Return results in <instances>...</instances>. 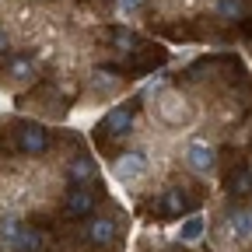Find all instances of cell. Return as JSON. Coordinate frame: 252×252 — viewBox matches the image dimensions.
<instances>
[{"mask_svg":"<svg viewBox=\"0 0 252 252\" xmlns=\"http://www.w3.org/2000/svg\"><path fill=\"white\" fill-rule=\"evenodd\" d=\"M147 123L158 126V133H186L200 123V105L182 88H165L147 102Z\"/></svg>","mask_w":252,"mask_h":252,"instance_id":"obj_1","label":"cell"},{"mask_svg":"<svg viewBox=\"0 0 252 252\" xmlns=\"http://www.w3.org/2000/svg\"><path fill=\"white\" fill-rule=\"evenodd\" d=\"M179 161L182 168L193 175V179H217V168H220V151L210 137H189L182 147H179Z\"/></svg>","mask_w":252,"mask_h":252,"instance_id":"obj_2","label":"cell"},{"mask_svg":"<svg viewBox=\"0 0 252 252\" xmlns=\"http://www.w3.org/2000/svg\"><path fill=\"white\" fill-rule=\"evenodd\" d=\"M147 126L144 116L133 112V105H112L105 116H102V130H105V144H126L140 137V130Z\"/></svg>","mask_w":252,"mask_h":252,"instance_id":"obj_3","label":"cell"},{"mask_svg":"<svg viewBox=\"0 0 252 252\" xmlns=\"http://www.w3.org/2000/svg\"><path fill=\"white\" fill-rule=\"evenodd\" d=\"M123 94H126V81H123V74L105 70V67L88 70V77H84V102L109 105V102L123 98Z\"/></svg>","mask_w":252,"mask_h":252,"instance_id":"obj_4","label":"cell"},{"mask_svg":"<svg viewBox=\"0 0 252 252\" xmlns=\"http://www.w3.org/2000/svg\"><path fill=\"white\" fill-rule=\"evenodd\" d=\"M14 144H18V154L25 158H46L49 147H53V137H49V126L42 119H25L18 123V133H14Z\"/></svg>","mask_w":252,"mask_h":252,"instance_id":"obj_5","label":"cell"},{"mask_svg":"<svg viewBox=\"0 0 252 252\" xmlns=\"http://www.w3.org/2000/svg\"><path fill=\"white\" fill-rule=\"evenodd\" d=\"M0 77H4L7 94L11 91H25V88H35V81H39V60L35 56H25V53H14V56H7Z\"/></svg>","mask_w":252,"mask_h":252,"instance_id":"obj_6","label":"cell"},{"mask_svg":"<svg viewBox=\"0 0 252 252\" xmlns=\"http://www.w3.org/2000/svg\"><path fill=\"white\" fill-rule=\"evenodd\" d=\"M207 231H210L207 210H186V214L175 220V228H172L168 235H172V242L182 245V249H196V245L207 242Z\"/></svg>","mask_w":252,"mask_h":252,"instance_id":"obj_7","label":"cell"},{"mask_svg":"<svg viewBox=\"0 0 252 252\" xmlns=\"http://www.w3.org/2000/svg\"><path fill=\"white\" fill-rule=\"evenodd\" d=\"M28 112H35L42 123H56V119H67V94H63L56 84H46L42 91L32 94Z\"/></svg>","mask_w":252,"mask_h":252,"instance_id":"obj_8","label":"cell"},{"mask_svg":"<svg viewBox=\"0 0 252 252\" xmlns=\"http://www.w3.org/2000/svg\"><path fill=\"white\" fill-rule=\"evenodd\" d=\"M84 238H88L94 249H112V245L119 242L116 217H109V214H91V217H88V228H84Z\"/></svg>","mask_w":252,"mask_h":252,"instance_id":"obj_9","label":"cell"},{"mask_svg":"<svg viewBox=\"0 0 252 252\" xmlns=\"http://www.w3.org/2000/svg\"><path fill=\"white\" fill-rule=\"evenodd\" d=\"M94 179H98V165H94V158L77 151L67 158V168H63V182L67 186H91Z\"/></svg>","mask_w":252,"mask_h":252,"instance_id":"obj_10","label":"cell"},{"mask_svg":"<svg viewBox=\"0 0 252 252\" xmlns=\"http://www.w3.org/2000/svg\"><path fill=\"white\" fill-rule=\"evenodd\" d=\"M220 217L228 220V228H231V235H235L238 245H249L252 242V203H235V207H228Z\"/></svg>","mask_w":252,"mask_h":252,"instance_id":"obj_11","label":"cell"},{"mask_svg":"<svg viewBox=\"0 0 252 252\" xmlns=\"http://www.w3.org/2000/svg\"><path fill=\"white\" fill-rule=\"evenodd\" d=\"M189 203H193V196H189V189H186L182 182H168V186H161V214H165V217L179 220V217L189 210Z\"/></svg>","mask_w":252,"mask_h":252,"instance_id":"obj_12","label":"cell"},{"mask_svg":"<svg viewBox=\"0 0 252 252\" xmlns=\"http://www.w3.org/2000/svg\"><path fill=\"white\" fill-rule=\"evenodd\" d=\"M207 11H210L220 25H235V21H245V18H249L252 0H210Z\"/></svg>","mask_w":252,"mask_h":252,"instance_id":"obj_13","label":"cell"},{"mask_svg":"<svg viewBox=\"0 0 252 252\" xmlns=\"http://www.w3.org/2000/svg\"><path fill=\"white\" fill-rule=\"evenodd\" d=\"M25 228H28V220L21 217V210H4L0 214V249L14 252V245L25 235Z\"/></svg>","mask_w":252,"mask_h":252,"instance_id":"obj_14","label":"cell"},{"mask_svg":"<svg viewBox=\"0 0 252 252\" xmlns=\"http://www.w3.org/2000/svg\"><path fill=\"white\" fill-rule=\"evenodd\" d=\"M63 214H67V217H91L94 214L91 186H70V193L63 196Z\"/></svg>","mask_w":252,"mask_h":252,"instance_id":"obj_15","label":"cell"},{"mask_svg":"<svg viewBox=\"0 0 252 252\" xmlns=\"http://www.w3.org/2000/svg\"><path fill=\"white\" fill-rule=\"evenodd\" d=\"M109 42H112V49L119 53V56H130V53H137L144 42H140V35L130 28V25H116L112 28V35H109Z\"/></svg>","mask_w":252,"mask_h":252,"instance_id":"obj_16","label":"cell"},{"mask_svg":"<svg viewBox=\"0 0 252 252\" xmlns=\"http://www.w3.org/2000/svg\"><path fill=\"white\" fill-rule=\"evenodd\" d=\"M228 193H231L235 200H249V196H252V172H249L245 165L231 172V179H228Z\"/></svg>","mask_w":252,"mask_h":252,"instance_id":"obj_17","label":"cell"},{"mask_svg":"<svg viewBox=\"0 0 252 252\" xmlns=\"http://www.w3.org/2000/svg\"><path fill=\"white\" fill-rule=\"evenodd\" d=\"M140 238H144V249H147V252H165V249H168V238H172V235H168L165 228H158V224H147Z\"/></svg>","mask_w":252,"mask_h":252,"instance_id":"obj_18","label":"cell"},{"mask_svg":"<svg viewBox=\"0 0 252 252\" xmlns=\"http://www.w3.org/2000/svg\"><path fill=\"white\" fill-rule=\"evenodd\" d=\"M168 84H172V81H168V70H161V74H154V77H147V81L140 84V91H144V105H147V102L154 98L158 91H165Z\"/></svg>","mask_w":252,"mask_h":252,"instance_id":"obj_19","label":"cell"},{"mask_svg":"<svg viewBox=\"0 0 252 252\" xmlns=\"http://www.w3.org/2000/svg\"><path fill=\"white\" fill-rule=\"evenodd\" d=\"M18 46V35H14V25H11V18L4 14V18H0V56H4V53H11Z\"/></svg>","mask_w":252,"mask_h":252,"instance_id":"obj_20","label":"cell"},{"mask_svg":"<svg viewBox=\"0 0 252 252\" xmlns=\"http://www.w3.org/2000/svg\"><path fill=\"white\" fill-rule=\"evenodd\" d=\"M4 4H42V0H4Z\"/></svg>","mask_w":252,"mask_h":252,"instance_id":"obj_21","label":"cell"},{"mask_svg":"<svg viewBox=\"0 0 252 252\" xmlns=\"http://www.w3.org/2000/svg\"><path fill=\"white\" fill-rule=\"evenodd\" d=\"M245 168H249V172H252V151H249V154H245Z\"/></svg>","mask_w":252,"mask_h":252,"instance_id":"obj_22","label":"cell"},{"mask_svg":"<svg viewBox=\"0 0 252 252\" xmlns=\"http://www.w3.org/2000/svg\"><path fill=\"white\" fill-rule=\"evenodd\" d=\"M105 4H116V0H105Z\"/></svg>","mask_w":252,"mask_h":252,"instance_id":"obj_23","label":"cell"}]
</instances>
